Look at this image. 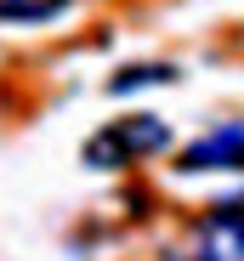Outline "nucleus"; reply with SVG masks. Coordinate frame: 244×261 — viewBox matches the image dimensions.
I'll list each match as a JSON object with an SVG mask.
<instances>
[{"mask_svg": "<svg viewBox=\"0 0 244 261\" xmlns=\"http://www.w3.org/2000/svg\"><path fill=\"white\" fill-rule=\"evenodd\" d=\"M176 170H187V176H233V170H244V119H227V125L205 130L199 142H187Z\"/></svg>", "mask_w": 244, "mask_h": 261, "instance_id": "2", "label": "nucleus"}, {"mask_svg": "<svg viewBox=\"0 0 244 261\" xmlns=\"http://www.w3.org/2000/svg\"><path fill=\"white\" fill-rule=\"evenodd\" d=\"M187 261H210V255H187Z\"/></svg>", "mask_w": 244, "mask_h": 261, "instance_id": "6", "label": "nucleus"}, {"mask_svg": "<svg viewBox=\"0 0 244 261\" xmlns=\"http://www.w3.org/2000/svg\"><path fill=\"white\" fill-rule=\"evenodd\" d=\"M74 0H0V23L12 29H34V23H57Z\"/></svg>", "mask_w": 244, "mask_h": 261, "instance_id": "4", "label": "nucleus"}, {"mask_svg": "<svg viewBox=\"0 0 244 261\" xmlns=\"http://www.w3.org/2000/svg\"><path fill=\"white\" fill-rule=\"evenodd\" d=\"M142 85H176V68H171V63H137V68H125V74H114L108 91L125 97V91H142Z\"/></svg>", "mask_w": 244, "mask_h": 261, "instance_id": "5", "label": "nucleus"}, {"mask_svg": "<svg viewBox=\"0 0 244 261\" xmlns=\"http://www.w3.org/2000/svg\"><path fill=\"white\" fill-rule=\"evenodd\" d=\"M165 148H171V125L159 119V114H119V119H108L102 130H91L86 165H91V170H125V165L159 159Z\"/></svg>", "mask_w": 244, "mask_h": 261, "instance_id": "1", "label": "nucleus"}, {"mask_svg": "<svg viewBox=\"0 0 244 261\" xmlns=\"http://www.w3.org/2000/svg\"><path fill=\"white\" fill-rule=\"evenodd\" d=\"M199 250L210 261H244V193H227L199 216Z\"/></svg>", "mask_w": 244, "mask_h": 261, "instance_id": "3", "label": "nucleus"}]
</instances>
